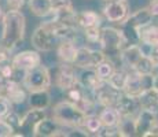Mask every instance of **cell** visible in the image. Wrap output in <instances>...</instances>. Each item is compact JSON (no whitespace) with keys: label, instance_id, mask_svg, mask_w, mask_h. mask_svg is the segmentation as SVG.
Here are the masks:
<instances>
[{"label":"cell","instance_id":"cell-1","mask_svg":"<svg viewBox=\"0 0 158 137\" xmlns=\"http://www.w3.org/2000/svg\"><path fill=\"white\" fill-rule=\"evenodd\" d=\"M26 33V18L22 11L7 10L2 21V37L0 42L7 50L13 51L25 38Z\"/></svg>","mask_w":158,"mask_h":137},{"label":"cell","instance_id":"cell-2","mask_svg":"<svg viewBox=\"0 0 158 137\" xmlns=\"http://www.w3.org/2000/svg\"><path fill=\"white\" fill-rule=\"evenodd\" d=\"M52 118L60 126H66L70 129L73 127L84 129V122H85L87 115L74 103L69 102V100H62L54 106Z\"/></svg>","mask_w":158,"mask_h":137},{"label":"cell","instance_id":"cell-3","mask_svg":"<svg viewBox=\"0 0 158 137\" xmlns=\"http://www.w3.org/2000/svg\"><path fill=\"white\" fill-rule=\"evenodd\" d=\"M99 47L106 55V58L114 60L115 58L120 59L121 50L125 47L123 34H121L120 29L111 26L101 27V36H99Z\"/></svg>","mask_w":158,"mask_h":137},{"label":"cell","instance_id":"cell-4","mask_svg":"<svg viewBox=\"0 0 158 137\" xmlns=\"http://www.w3.org/2000/svg\"><path fill=\"white\" fill-rule=\"evenodd\" d=\"M22 84L25 85L28 92L50 91L51 85H52V75H51L50 69L43 63H40L25 73V78H23Z\"/></svg>","mask_w":158,"mask_h":137},{"label":"cell","instance_id":"cell-5","mask_svg":"<svg viewBox=\"0 0 158 137\" xmlns=\"http://www.w3.org/2000/svg\"><path fill=\"white\" fill-rule=\"evenodd\" d=\"M54 85L60 89L62 92L68 91L69 88H72L73 85H76L78 82V73L77 67L73 63H62L56 66L55 71H54L52 77Z\"/></svg>","mask_w":158,"mask_h":137},{"label":"cell","instance_id":"cell-6","mask_svg":"<svg viewBox=\"0 0 158 137\" xmlns=\"http://www.w3.org/2000/svg\"><path fill=\"white\" fill-rule=\"evenodd\" d=\"M135 126H136V136H142V137L158 136L157 112L140 108V111L135 117Z\"/></svg>","mask_w":158,"mask_h":137},{"label":"cell","instance_id":"cell-7","mask_svg":"<svg viewBox=\"0 0 158 137\" xmlns=\"http://www.w3.org/2000/svg\"><path fill=\"white\" fill-rule=\"evenodd\" d=\"M102 14L111 23H123L129 15V4L127 0H107L103 2Z\"/></svg>","mask_w":158,"mask_h":137},{"label":"cell","instance_id":"cell-8","mask_svg":"<svg viewBox=\"0 0 158 137\" xmlns=\"http://www.w3.org/2000/svg\"><path fill=\"white\" fill-rule=\"evenodd\" d=\"M106 58V55L103 54V51L95 50V48L89 47H78L76 59L73 62V65L77 69H95L99 63Z\"/></svg>","mask_w":158,"mask_h":137},{"label":"cell","instance_id":"cell-9","mask_svg":"<svg viewBox=\"0 0 158 137\" xmlns=\"http://www.w3.org/2000/svg\"><path fill=\"white\" fill-rule=\"evenodd\" d=\"M59 41H60L59 38L55 34H52L43 25H39L37 29L33 32L32 38H30L32 45L39 52H51V51H54L56 48Z\"/></svg>","mask_w":158,"mask_h":137},{"label":"cell","instance_id":"cell-10","mask_svg":"<svg viewBox=\"0 0 158 137\" xmlns=\"http://www.w3.org/2000/svg\"><path fill=\"white\" fill-rule=\"evenodd\" d=\"M121 93H123L121 91L111 87L107 81H105L101 87L94 91L96 104L101 106V107H114L117 100L120 99Z\"/></svg>","mask_w":158,"mask_h":137},{"label":"cell","instance_id":"cell-11","mask_svg":"<svg viewBox=\"0 0 158 137\" xmlns=\"http://www.w3.org/2000/svg\"><path fill=\"white\" fill-rule=\"evenodd\" d=\"M41 63V55L37 50H26V51H21L17 55H14L11 58V65L14 67L28 71V70L33 69L35 66L40 65Z\"/></svg>","mask_w":158,"mask_h":137},{"label":"cell","instance_id":"cell-12","mask_svg":"<svg viewBox=\"0 0 158 137\" xmlns=\"http://www.w3.org/2000/svg\"><path fill=\"white\" fill-rule=\"evenodd\" d=\"M47 117L45 110H36L30 108L22 118H21V126H19V133H14L13 136H33V129L35 126L40 122L41 119Z\"/></svg>","mask_w":158,"mask_h":137},{"label":"cell","instance_id":"cell-13","mask_svg":"<svg viewBox=\"0 0 158 137\" xmlns=\"http://www.w3.org/2000/svg\"><path fill=\"white\" fill-rule=\"evenodd\" d=\"M117 108V111L120 112L121 117H131V118H135L136 114L140 111V104H139V100L138 97H133L129 96L127 93H121L120 99L117 100L114 106Z\"/></svg>","mask_w":158,"mask_h":137},{"label":"cell","instance_id":"cell-14","mask_svg":"<svg viewBox=\"0 0 158 137\" xmlns=\"http://www.w3.org/2000/svg\"><path fill=\"white\" fill-rule=\"evenodd\" d=\"M3 95L7 97L13 104H22L28 100V89L25 88V85L22 82H17V81H7L6 89L3 92Z\"/></svg>","mask_w":158,"mask_h":137},{"label":"cell","instance_id":"cell-15","mask_svg":"<svg viewBox=\"0 0 158 137\" xmlns=\"http://www.w3.org/2000/svg\"><path fill=\"white\" fill-rule=\"evenodd\" d=\"M78 47L76 45V40H70V38H65L60 40L59 44L56 45V56L59 62L62 63H73L77 55Z\"/></svg>","mask_w":158,"mask_h":137},{"label":"cell","instance_id":"cell-16","mask_svg":"<svg viewBox=\"0 0 158 137\" xmlns=\"http://www.w3.org/2000/svg\"><path fill=\"white\" fill-rule=\"evenodd\" d=\"M60 125L56 122L55 119H50L45 117L40 122L35 126L33 129V136L36 137H55L60 136Z\"/></svg>","mask_w":158,"mask_h":137},{"label":"cell","instance_id":"cell-17","mask_svg":"<svg viewBox=\"0 0 158 137\" xmlns=\"http://www.w3.org/2000/svg\"><path fill=\"white\" fill-rule=\"evenodd\" d=\"M143 56L140 44H132V45H125V47L121 50L120 55V62L124 65V67L132 70L133 66L138 63V60Z\"/></svg>","mask_w":158,"mask_h":137},{"label":"cell","instance_id":"cell-18","mask_svg":"<svg viewBox=\"0 0 158 137\" xmlns=\"http://www.w3.org/2000/svg\"><path fill=\"white\" fill-rule=\"evenodd\" d=\"M153 15H151L150 10H148V7H144V8H140V10L135 11V13H132L127 17V19L124 21L125 23H128V25L136 27V29H142V27L150 25L151 22H153Z\"/></svg>","mask_w":158,"mask_h":137},{"label":"cell","instance_id":"cell-19","mask_svg":"<svg viewBox=\"0 0 158 137\" xmlns=\"http://www.w3.org/2000/svg\"><path fill=\"white\" fill-rule=\"evenodd\" d=\"M78 82L87 89L95 91L105 81L96 74L95 69H81V71L78 73Z\"/></svg>","mask_w":158,"mask_h":137},{"label":"cell","instance_id":"cell-20","mask_svg":"<svg viewBox=\"0 0 158 137\" xmlns=\"http://www.w3.org/2000/svg\"><path fill=\"white\" fill-rule=\"evenodd\" d=\"M28 104L30 108L47 110L51 106L50 91H35V92H29Z\"/></svg>","mask_w":158,"mask_h":137},{"label":"cell","instance_id":"cell-21","mask_svg":"<svg viewBox=\"0 0 158 137\" xmlns=\"http://www.w3.org/2000/svg\"><path fill=\"white\" fill-rule=\"evenodd\" d=\"M77 26L78 29H87L92 26H102V17L96 11L85 10L77 13Z\"/></svg>","mask_w":158,"mask_h":137},{"label":"cell","instance_id":"cell-22","mask_svg":"<svg viewBox=\"0 0 158 137\" xmlns=\"http://www.w3.org/2000/svg\"><path fill=\"white\" fill-rule=\"evenodd\" d=\"M138 100L140 108L150 110V111H154L158 114V91L153 89V88L146 89L138 96Z\"/></svg>","mask_w":158,"mask_h":137},{"label":"cell","instance_id":"cell-23","mask_svg":"<svg viewBox=\"0 0 158 137\" xmlns=\"http://www.w3.org/2000/svg\"><path fill=\"white\" fill-rule=\"evenodd\" d=\"M98 117L103 126H107V127H117V125L121 119L120 112L117 111L115 107H102Z\"/></svg>","mask_w":158,"mask_h":137},{"label":"cell","instance_id":"cell-24","mask_svg":"<svg viewBox=\"0 0 158 137\" xmlns=\"http://www.w3.org/2000/svg\"><path fill=\"white\" fill-rule=\"evenodd\" d=\"M26 4H28L30 13L40 18H45L52 10L51 0H28Z\"/></svg>","mask_w":158,"mask_h":137},{"label":"cell","instance_id":"cell-25","mask_svg":"<svg viewBox=\"0 0 158 137\" xmlns=\"http://www.w3.org/2000/svg\"><path fill=\"white\" fill-rule=\"evenodd\" d=\"M120 32L123 34L125 45L140 44V29H136V27L123 22V23H120Z\"/></svg>","mask_w":158,"mask_h":137},{"label":"cell","instance_id":"cell-26","mask_svg":"<svg viewBox=\"0 0 158 137\" xmlns=\"http://www.w3.org/2000/svg\"><path fill=\"white\" fill-rule=\"evenodd\" d=\"M140 42L148 45L158 44V23H153L140 29Z\"/></svg>","mask_w":158,"mask_h":137},{"label":"cell","instance_id":"cell-27","mask_svg":"<svg viewBox=\"0 0 158 137\" xmlns=\"http://www.w3.org/2000/svg\"><path fill=\"white\" fill-rule=\"evenodd\" d=\"M128 74H129V70L125 69V67H121V69H117L113 71V74L109 77L107 82L111 85V87H114L115 89L121 91L123 92L124 87H125L127 84V80H128Z\"/></svg>","mask_w":158,"mask_h":137},{"label":"cell","instance_id":"cell-28","mask_svg":"<svg viewBox=\"0 0 158 137\" xmlns=\"http://www.w3.org/2000/svg\"><path fill=\"white\" fill-rule=\"evenodd\" d=\"M118 136L120 137H133L136 136V126L135 118L131 117H121L120 122L117 125Z\"/></svg>","mask_w":158,"mask_h":137},{"label":"cell","instance_id":"cell-29","mask_svg":"<svg viewBox=\"0 0 158 137\" xmlns=\"http://www.w3.org/2000/svg\"><path fill=\"white\" fill-rule=\"evenodd\" d=\"M114 70H115V63H114V60L109 59V58H105V59H103L102 62L95 67L96 74H98L103 81H107L109 77L113 74Z\"/></svg>","mask_w":158,"mask_h":137},{"label":"cell","instance_id":"cell-30","mask_svg":"<svg viewBox=\"0 0 158 137\" xmlns=\"http://www.w3.org/2000/svg\"><path fill=\"white\" fill-rule=\"evenodd\" d=\"M103 127V125L99 119L98 114H91L87 115L85 122H84V130L88 133V135H98L99 130Z\"/></svg>","mask_w":158,"mask_h":137},{"label":"cell","instance_id":"cell-31","mask_svg":"<svg viewBox=\"0 0 158 137\" xmlns=\"http://www.w3.org/2000/svg\"><path fill=\"white\" fill-rule=\"evenodd\" d=\"M132 70L136 71V73H139V74H153L154 62L150 59V56L143 55V56L138 60V63L133 66Z\"/></svg>","mask_w":158,"mask_h":137},{"label":"cell","instance_id":"cell-32","mask_svg":"<svg viewBox=\"0 0 158 137\" xmlns=\"http://www.w3.org/2000/svg\"><path fill=\"white\" fill-rule=\"evenodd\" d=\"M101 27L102 26H92V27H87V29H83V34L84 38L88 42H99V36H101Z\"/></svg>","mask_w":158,"mask_h":137},{"label":"cell","instance_id":"cell-33","mask_svg":"<svg viewBox=\"0 0 158 137\" xmlns=\"http://www.w3.org/2000/svg\"><path fill=\"white\" fill-rule=\"evenodd\" d=\"M13 111V103L4 95H0V119H4Z\"/></svg>","mask_w":158,"mask_h":137},{"label":"cell","instance_id":"cell-34","mask_svg":"<svg viewBox=\"0 0 158 137\" xmlns=\"http://www.w3.org/2000/svg\"><path fill=\"white\" fill-rule=\"evenodd\" d=\"M51 11H63V10H73V0H51Z\"/></svg>","mask_w":158,"mask_h":137},{"label":"cell","instance_id":"cell-35","mask_svg":"<svg viewBox=\"0 0 158 137\" xmlns=\"http://www.w3.org/2000/svg\"><path fill=\"white\" fill-rule=\"evenodd\" d=\"M21 118H22V117H21L18 112H15L14 110H13V111H11L10 114H8L7 117L4 118V121L8 125H10L11 127H13L14 132H18V130H19V126H21Z\"/></svg>","mask_w":158,"mask_h":137},{"label":"cell","instance_id":"cell-36","mask_svg":"<svg viewBox=\"0 0 158 137\" xmlns=\"http://www.w3.org/2000/svg\"><path fill=\"white\" fill-rule=\"evenodd\" d=\"M28 0H6L7 4V10H15V11H22V8L26 6Z\"/></svg>","mask_w":158,"mask_h":137},{"label":"cell","instance_id":"cell-37","mask_svg":"<svg viewBox=\"0 0 158 137\" xmlns=\"http://www.w3.org/2000/svg\"><path fill=\"white\" fill-rule=\"evenodd\" d=\"M11 51L7 50V48L4 47V45H2V42H0V67L2 66H4L6 63L11 62Z\"/></svg>","mask_w":158,"mask_h":137},{"label":"cell","instance_id":"cell-38","mask_svg":"<svg viewBox=\"0 0 158 137\" xmlns=\"http://www.w3.org/2000/svg\"><path fill=\"white\" fill-rule=\"evenodd\" d=\"M14 135V129L4 119H0V137H10Z\"/></svg>","mask_w":158,"mask_h":137},{"label":"cell","instance_id":"cell-39","mask_svg":"<svg viewBox=\"0 0 158 137\" xmlns=\"http://www.w3.org/2000/svg\"><path fill=\"white\" fill-rule=\"evenodd\" d=\"M148 10H150L153 18H158V0H151L148 4Z\"/></svg>","mask_w":158,"mask_h":137},{"label":"cell","instance_id":"cell-40","mask_svg":"<svg viewBox=\"0 0 158 137\" xmlns=\"http://www.w3.org/2000/svg\"><path fill=\"white\" fill-rule=\"evenodd\" d=\"M148 56H150V59L154 62V65L158 63V44L151 45V50H150V52H148Z\"/></svg>","mask_w":158,"mask_h":137},{"label":"cell","instance_id":"cell-41","mask_svg":"<svg viewBox=\"0 0 158 137\" xmlns=\"http://www.w3.org/2000/svg\"><path fill=\"white\" fill-rule=\"evenodd\" d=\"M7 81L8 80H6V78L3 77L2 74H0V95H3V92H4L6 85H7Z\"/></svg>","mask_w":158,"mask_h":137},{"label":"cell","instance_id":"cell-42","mask_svg":"<svg viewBox=\"0 0 158 137\" xmlns=\"http://www.w3.org/2000/svg\"><path fill=\"white\" fill-rule=\"evenodd\" d=\"M153 89L158 91V74H153Z\"/></svg>","mask_w":158,"mask_h":137},{"label":"cell","instance_id":"cell-43","mask_svg":"<svg viewBox=\"0 0 158 137\" xmlns=\"http://www.w3.org/2000/svg\"><path fill=\"white\" fill-rule=\"evenodd\" d=\"M4 13H6V11H3V8H2V6H0V23H2V21H3V18H4Z\"/></svg>","mask_w":158,"mask_h":137},{"label":"cell","instance_id":"cell-44","mask_svg":"<svg viewBox=\"0 0 158 137\" xmlns=\"http://www.w3.org/2000/svg\"><path fill=\"white\" fill-rule=\"evenodd\" d=\"M153 74H158V63L154 65V70H153Z\"/></svg>","mask_w":158,"mask_h":137},{"label":"cell","instance_id":"cell-45","mask_svg":"<svg viewBox=\"0 0 158 137\" xmlns=\"http://www.w3.org/2000/svg\"><path fill=\"white\" fill-rule=\"evenodd\" d=\"M102 2H107V0H102Z\"/></svg>","mask_w":158,"mask_h":137},{"label":"cell","instance_id":"cell-46","mask_svg":"<svg viewBox=\"0 0 158 137\" xmlns=\"http://www.w3.org/2000/svg\"><path fill=\"white\" fill-rule=\"evenodd\" d=\"M150 2H151V0H150Z\"/></svg>","mask_w":158,"mask_h":137}]
</instances>
